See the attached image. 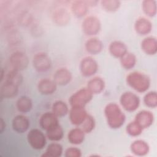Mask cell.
I'll return each instance as SVG.
<instances>
[{
    "label": "cell",
    "instance_id": "obj_1",
    "mask_svg": "<svg viewBox=\"0 0 157 157\" xmlns=\"http://www.w3.org/2000/svg\"><path fill=\"white\" fill-rule=\"evenodd\" d=\"M104 115L108 126L113 129L120 128L124 123L126 115L116 103L107 104L104 110Z\"/></svg>",
    "mask_w": 157,
    "mask_h": 157
},
{
    "label": "cell",
    "instance_id": "obj_2",
    "mask_svg": "<svg viewBox=\"0 0 157 157\" xmlns=\"http://www.w3.org/2000/svg\"><path fill=\"white\" fill-rule=\"evenodd\" d=\"M126 83L138 93L146 92L150 86L151 80L145 74L134 71L129 73L126 77Z\"/></svg>",
    "mask_w": 157,
    "mask_h": 157
},
{
    "label": "cell",
    "instance_id": "obj_3",
    "mask_svg": "<svg viewBox=\"0 0 157 157\" xmlns=\"http://www.w3.org/2000/svg\"><path fill=\"white\" fill-rule=\"evenodd\" d=\"M93 96L86 88H82L70 96L69 102L71 107H85L92 100Z\"/></svg>",
    "mask_w": 157,
    "mask_h": 157
},
{
    "label": "cell",
    "instance_id": "obj_4",
    "mask_svg": "<svg viewBox=\"0 0 157 157\" xmlns=\"http://www.w3.org/2000/svg\"><path fill=\"white\" fill-rule=\"evenodd\" d=\"M120 103L124 110L132 112L139 108L140 99L136 93L132 91H125L120 96Z\"/></svg>",
    "mask_w": 157,
    "mask_h": 157
},
{
    "label": "cell",
    "instance_id": "obj_5",
    "mask_svg": "<svg viewBox=\"0 0 157 157\" xmlns=\"http://www.w3.org/2000/svg\"><path fill=\"white\" fill-rule=\"evenodd\" d=\"M83 33L88 36H94L99 33L101 29L100 20L94 15L87 16L82 23Z\"/></svg>",
    "mask_w": 157,
    "mask_h": 157
},
{
    "label": "cell",
    "instance_id": "obj_6",
    "mask_svg": "<svg viewBox=\"0 0 157 157\" xmlns=\"http://www.w3.org/2000/svg\"><path fill=\"white\" fill-rule=\"evenodd\" d=\"M29 145L34 150L43 149L47 144V136L39 129H32L27 134Z\"/></svg>",
    "mask_w": 157,
    "mask_h": 157
},
{
    "label": "cell",
    "instance_id": "obj_7",
    "mask_svg": "<svg viewBox=\"0 0 157 157\" xmlns=\"http://www.w3.org/2000/svg\"><path fill=\"white\" fill-rule=\"evenodd\" d=\"M33 66L38 72H45L52 67V60L50 56L44 52H39L33 58Z\"/></svg>",
    "mask_w": 157,
    "mask_h": 157
},
{
    "label": "cell",
    "instance_id": "obj_8",
    "mask_svg": "<svg viewBox=\"0 0 157 157\" xmlns=\"http://www.w3.org/2000/svg\"><path fill=\"white\" fill-rule=\"evenodd\" d=\"M79 69L83 76L85 77H92L98 70V64L93 57L85 56L81 59Z\"/></svg>",
    "mask_w": 157,
    "mask_h": 157
},
{
    "label": "cell",
    "instance_id": "obj_9",
    "mask_svg": "<svg viewBox=\"0 0 157 157\" xmlns=\"http://www.w3.org/2000/svg\"><path fill=\"white\" fill-rule=\"evenodd\" d=\"M9 62L12 69L20 72L27 68L29 64V59L25 53L17 51L11 54Z\"/></svg>",
    "mask_w": 157,
    "mask_h": 157
},
{
    "label": "cell",
    "instance_id": "obj_10",
    "mask_svg": "<svg viewBox=\"0 0 157 157\" xmlns=\"http://www.w3.org/2000/svg\"><path fill=\"white\" fill-rule=\"evenodd\" d=\"M87 115L88 113L85 107H71L69 111V120L75 126H80Z\"/></svg>",
    "mask_w": 157,
    "mask_h": 157
},
{
    "label": "cell",
    "instance_id": "obj_11",
    "mask_svg": "<svg viewBox=\"0 0 157 157\" xmlns=\"http://www.w3.org/2000/svg\"><path fill=\"white\" fill-rule=\"evenodd\" d=\"M134 121L137 122L143 129L150 127L154 122V115L149 110L139 111L135 116Z\"/></svg>",
    "mask_w": 157,
    "mask_h": 157
},
{
    "label": "cell",
    "instance_id": "obj_12",
    "mask_svg": "<svg viewBox=\"0 0 157 157\" xmlns=\"http://www.w3.org/2000/svg\"><path fill=\"white\" fill-rule=\"evenodd\" d=\"M72 78L71 72L66 67H61L55 71L53 80L57 85L65 86L71 82Z\"/></svg>",
    "mask_w": 157,
    "mask_h": 157
},
{
    "label": "cell",
    "instance_id": "obj_13",
    "mask_svg": "<svg viewBox=\"0 0 157 157\" xmlns=\"http://www.w3.org/2000/svg\"><path fill=\"white\" fill-rule=\"evenodd\" d=\"M52 20L54 23L58 26H66L70 21V13L68 10L65 8H57L53 11V13L52 14Z\"/></svg>",
    "mask_w": 157,
    "mask_h": 157
},
{
    "label": "cell",
    "instance_id": "obj_14",
    "mask_svg": "<svg viewBox=\"0 0 157 157\" xmlns=\"http://www.w3.org/2000/svg\"><path fill=\"white\" fill-rule=\"evenodd\" d=\"M134 28L137 34L140 36H146L151 32L153 25L148 18L139 17L135 21Z\"/></svg>",
    "mask_w": 157,
    "mask_h": 157
},
{
    "label": "cell",
    "instance_id": "obj_15",
    "mask_svg": "<svg viewBox=\"0 0 157 157\" xmlns=\"http://www.w3.org/2000/svg\"><path fill=\"white\" fill-rule=\"evenodd\" d=\"M29 120L23 115H18L15 116L12 121V127L13 130L19 134L26 132L29 128Z\"/></svg>",
    "mask_w": 157,
    "mask_h": 157
},
{
    "label": "cell",
    "instance_id": "obj_16",
    "mask_svg": "<svg viewBox=\"0 0 157 157\" xmlns=\"http://www.w3.org/2000/svg\"><path fill=\"white\" fill-rule=\"evenodd\" d=\"M57 85L53 80L45 78L40 79L37 83V90L43 95H51L53 94L56 89Z\"/></svg>",
    "mask_w": 157,
    "mask_h": 157
},
{
    "label": "cell",
    "instance_id": "obj_17",
    "mask_svg": "<svg viewBox=\"0 0 157 157\" xmlns=\"http://www.w3.org/2000/svg\"><path fill=\"white\" fill-rule=\"evenodd\" d=\"M58 124H59L58 117L52 112H45L39 118L40 127L45 131Z\"/></svg>",
    "mask_w": 157,
    "mask_h": 157
},
{
    "label": "cell",
    "instance_id": "obj_18",
    "mask_svg": "<svg viewBox=\"0 0 157 157\" xmlns=\"http://www.w3.org/2000/svg\"><path fill=\"white\" fill-rule=\"evenodd\" d=\"M109 52L112 56L120 59L128 52V47L122 41L113 40L109 45Z\"/></svg>",
    "mask_w": 157,
    "mask_h": 157
},
{
    "label": "cell",
    "instance_id": "obj_19",
    "mask_svg": "<svg viewBox=\"0 0 157 157\" xmlns=\"http://www.w3.org/2000/svg\"><path fill=\"white\" fill-rule=\"evenodd\" d=\"M130 150L136 156H143L147 155L150 151L149 145L143 140H136L130 145Z\"/></svg>",
    "mask_w": 157,
    "mask_h": 157
},
{
    "label": "cell",
    "instance_id": "obj_20",
    "mask_svg": "<svg viewBox=\"0 0 157 157\" xmlns=\"http://www.w3.org/2000/svg\"><path fill=\"white\" fill-rule=\"evenodd\" d=\"M89 7L90 6L87 1H74L71 6L72 13L77 18L85 17L88 12Z\"/></svg>",
    "mask_w": 157,
    "mask_h": 157
},
{
    "label": "cell",
    "instance_id": "obj_21",
    "mask_svg": "<svg viewBox=\"0 0 157 157\" xmlns=\"http://www.w3.org/2000/svg\"><path fill=\"white\" fill-rule=\"evenodd\" d=\"M140 47L142 50L147 55L152 56L157 53V40L153 36H148L144 38L141 43Z\"/></svg>",
    "mask_w": 157,
    "mask_h": 157
},
{
    "label": "cell",
    "instance_id": "obj_22",
    "mask_svg": "<svg viewBox=\"0 0 157 157\" xmlns=\"http://www.w3.org/2000/svg\"><path fill=\"white\" fill-rule=\"evenodd\" d=\"M104 45L102 42L98 38L91 37L85 43V48L90 55H96L100 53L103 50Z\"/></svg>",
    "mask_w": 157,
    "mask_h": 157
},
{
    "label": "cell",
    "instance_id": "obj_23",
    "mask_svg": "<svg viewBox=\"0 0 157 157\" xmlns=\"http://www.w3.org/2000/svg\"><path fill=\"white\" fill-rule=\"evenodd\" d=\"M105 86V83L102 78L100 77H94L88 81L86 88L93 94H98L104 91Z\"/></svg>",
    "mask_w": 157,
    "mask_h": 157
},
{
    "label": "cell",
    "instance_id": "obj_24",
    "mask_svg": "<svg viewBox=\"0 0 157 157\" xmlns=\"http://www.w3.org/2000/svg\"><path fill=\"white\" fill-rule=\"evenodd\" d=\"M18 87L17 85L5 80L1 86V97L4 98H12L15 97L18 93Z\"/></svg>",
    "mask_w": 157,
    "mask_h": 157
},
{
    "label": "cell",
    "instance_id": "obj_25",
    "mask_svg": "<svg viewBox=\"0 0 157 157\" xmlns=\"http://www.w3.org/2000/svg\"><path fill=\"white\" fill-rule=\"evenodd\" d=\"M85 133L80 128H74L67 134L68 141L73 145H80L85 140Z\"/></svg>",
    "mask_w": 157,
    "mask_h": 157
},
{
    "label": "cell",
    "instance_id": "obj_26",
    "mask_svg": "<svg viewBox=\"0 0 157 157\" xmlns=\"http://www.w3.org/2000/svg\"><path fill=\"white\" fill-rule=\"evenodd\" d=\"M16 107L19 112L26 113L31 110L33 108V101L29 97L21 96L17 100Z\"/></svg>",
    "mask_w": 157,
    "mask_h": 157
},
{
    "label": "cell",
    "instance_id": "obj_27",
    "mask_svg": "<svg viewBox=\"0 0 157 157\" xmlns=\"http://www.w3.org/2000/svg\"><path fill=\"white\" fill-rule=\"evenodd\" d=\"M45 135L47 138L53 142H58L63 139L64 136V131L59 123L46 131Z\"/></svg>",
    "mask_w": 157,
    "mask_h": 157
},
{
    "label": "cell",
    "instance_id": "obj_28",
    "mask_svg": "<svg viewBox=\"0 0 157 157\" xmlns=\"http://www.w3.org/2000/svg\"><path fill=\"white\" fill-rule=\"evenodd\" d=\"M63 152V148L62 145L56 142H53L50 144L45 153L42 155L43 157H59L62 155Z\"/></svg>",
    "mask_w": 157,
    "mask_h": 157
},
{
    "label": "cell",
    "instance_id": "obj_29",
    "mask_svg": "<svg viewBox=\"0 0 157 157\" xmlns=\"http://www.w3.org/2000/svg\"><path fill=\"white\" fill-rule=\"evenodd\" d=\"M69 111L67 104L63 101H56L52 104V112L58 117L66 116L69 113Z\"/></svg>",
    "mask_w": 157,
    "mask_h": 157
},
{
    "label": "cell",
    "instance_id": "obj_30",
    "mask_svg": "<svg viewBox=\"0 0 157 157\" xmlns=\"http://www.w3.org/2000/svg\"><path fill=\"white\" fill-rule=\"evenodd\" d=\"M120 61L123 68L126 70H130L136 66L137 57L134 53L128 52L120 59Z\"/></svg>",
    "mask_w": 157,
    "mask_h": 157
},
{
    "label": "cell",
    "instance_id": "obj_31",
    "mask_svg": "<svg viewBox=\"0 0 157 157\" xmlns=\"http://www.w3.org/2000/svg\"><path fill=\"white\" fill-rule=\"evenodd\" d=\"M142 8L144 13L149 17H153L156 15L157 6L155 0L143 1L142 2Z\"/></svg>",
    "mask_w": 157,
    "mask_h": 157
},
{
    "label": "cell",
    "instance_id": "obj_32",
    "mask_svg": "<svg viewBox=\"0 0 157 157\" xmlns=\"http://www.w3.org/2000/svg\"><path fill=\"white\" fill-rule=\"evenodd\" d=\"M100 4L102 9L107 12H116L121 6V2L118 0H102Z\"/></svg>",
    "mask_w": 157,
    "mask_h": 157
},
{
    "label": "cell",
    "instance_id": "obj_33",
    "mask_svg": "<svg viewBox=\"0 0 157 157\" xmlns=\"http://www.w3.org/2000/svg\"><path fill=\"white\" fill-rule=\"evenodd\" d=\"M5 80L19 86L22 83L23 76L20 71L12 69L6 75Z\"/></svg>",
    "mask_w": 157,
    "mask_h": 157
},
{
    "label": "cell",
    "instance_id": "obj_34",
    "mask_svg": "<svg viewBox=\"0 0 157 157\" xmlns=\"http://www.w3.org/2000/svg\"><path fill=\"white\" fill-rule=\"evenodd\" d=\"M143 101L147 107L156 108L157 107V93L155 91L147 93L144 96Z\"/></svg>",
    "mask_w": 157,
    "mask_h": 157
},
{
    "label": "cell",
    "instance_id": "obj_35",
    "mask_svg": "<svg viewBox=\"0 0 157 157\" xmlns=\"http://www.w3.org/2000/svg\"><path fill=\"white\" fill-rule=\"evenodd\" d=\"M143 130L144 129L142 128V127L134 120L129 122L126 127V131L127 134L132 137L140 136Z\"/></svg>",
    "mask_w": 157,
    "mask_h": 157
},
{
    "label": "cell",
    "instance_id": "obj_36",
    "mask_svg": "<svg viewBox=\"0 0 157 157\" xmlns=\"http://www.w3.org/2000/svg\"><path fill=\"white\" fill-rule=\"evenodd\" d=\"M80 126V128L85 132V134L91 132L94 130L96 126V121L94 117L91 115L88 114L86 118Z\"/></svg>",
    "mask_w": 157,
    "mask_h": 157
},
{
    "label": "cell",
    "instance_id": "obj_37",
    "mask_svg": "<svg viewBox=\"0 0 157 157\" xmlns=\"http://www.w3.org/2000/svg\"><path fill=\"white\" fill-rule=\"evenodd\" d=\"M64 152V156L66 157H80L82 156V151L77 147H69Z\"/></svg>",
    "mask_w": 157,
    "mask_h": 157
},
{
    "label": "cell",
    "instance_id": "obj_38",
    "mask_svg": "<svg viewBox=\"0 0 157 157\" xmlns=\"http://www.w3.org/2000/svg\"><path fill=\"white\" fill-rule=\"evenodd\" d=\"M0 123H1V124H0V132L3 133V132L6 129V122L3 120L2 118H1Z\"/></svg>",
    "mask_w": 157,
    "mask_h": 157
}]
</instances>
